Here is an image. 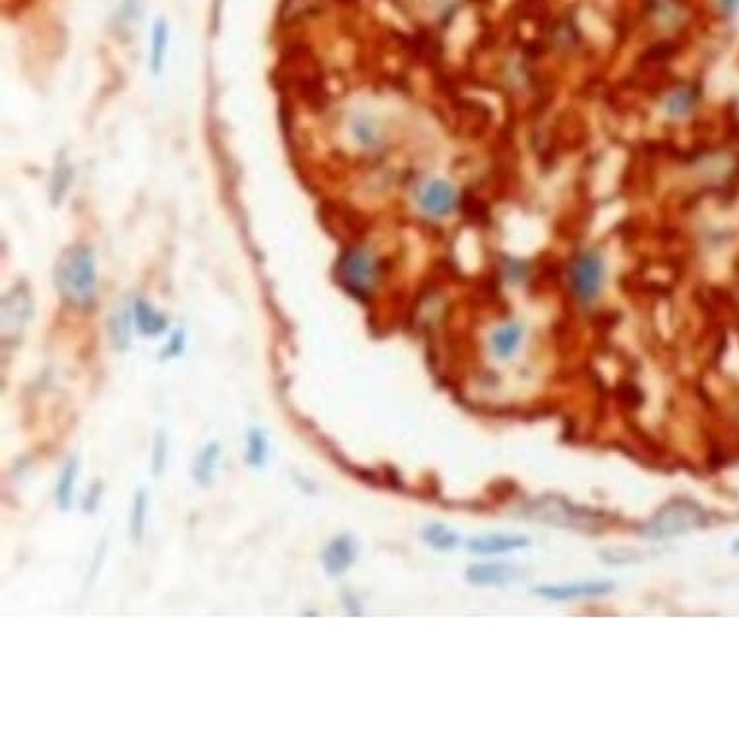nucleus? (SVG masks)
<instances>
[{"label": "nucleus", "instance_id": "nucleus-1", "mask_svg": "<svg viewBox=\"0 0 739 739\" xmlns=\"http://www.w3.org/2000/svg\"><path fill=\"white\" fill-rule=\"evenodd\" d=\"M55 283L64 302L74 308H89L97 296V267L91 248L78 244L60 254Z\"/></svg>", "mask_w": 739, "mask_h": 739}, {"label": "nucleus", "instance_id": "nucleus-2", "mask_svg": "<svg viewBox=\"0 0 739 739\" xmlns=\"http://www.w3.org/2000/svg\"><path fill=\"white\" fill-rule=\"evenodd\" d=\"M608 283V260L600 248H579L567 262V287L571 296L583 306H594Z\"/></svg>", "mask_w": 739, "mask_h": 739}, {"label": "nucleus", "instance_id": "nucleus-3", "mask_svg": "<svg viewBox=\"0 0 739 739\" xmlns=\"http://www.w3.org/2000/svg\"><path fill=\"white\" fill-rule=\"evenodd\" d=\"M384 266L380 256L364 246L349 248L341 254L335 266L337 283L355 298H370L382 281Z\"/></svg>", "mask_w": 739, "mask_h": 739}, {"label": "nucleus", "instance_id": "nucleus-4", "mask_svg": "<svg viewBox=\"0 0 739 739\" xmlns=\"http://www.w3.org/2000/svg\"><path fill=\"white\" fill-rule=\"evenodd\" d=\"M416 206L428 219H449L461 207L459 188L445 178H430L416 192Z\"/></svg>", "mask_w": 739, "mask_h": 739}, {"label": "nucleus", "instance_id": "nucleus-5", "mask_svg": "<svg viewBox=\"0 0 739 739\" xmlns=\"http://www.w3.org/2000/svg\"><path fill=\"white\" fill-rule=\"evenodd\" d=\"M33 316V300L26 285H16L2 298V337L4 343L18 341Z\"/></svg>", "mask_w": 739, "mask_h": 739}, {"label": "nucleus", "instance_id": "nucleus-6", "mask_svg": "<svg viewBox=\"0 0 739 739\" xmlns=\"http://www.w3.org/2000/svg\"><path fill=\"white\" fill-rule=\"evenodd\" d=\"M705 511L691 502H674L664 507L651 523L649 533L652 536H674L691 529H697L705 523Z\"/></svg>", "mask_w": 739, "mask_h": 739}, {"label": "nucleus", "instance_id": "nucleus-7", "mask_svg": "<svg viewBox=\"0 0 739 739\" xmlns=\"http://www.w3.org/2000/svg\"><path fill=\"white\" fill-rule=\"evenodd\" d=\"M358 548L355 538L349 534L335 536L322 552V563L329 577L345 575L356 562Z\"/></svg>", "mask_w": 739, "mask_h": 739}, {"label": "nucleus", "instance_id": "nucleus-8", "mask_svg": "<svg viewBox=\"0 0 739 739\" xmlns=\"http://www.w3.org/2000/svg\"><path fill=\"white\" fill-rule=\"evenodd\" d=\"M647 14L656 28L666 33L681 30L689 18L685 0H647Z\"/></svg>", "mask_w": 739, "mask_h": 739}, {"label": "nucleus", "instance_id": "nucleus-9", "mask_svg": "<svg viewBox=\"0 0 739 739\" xmlns=\"http://www.w3.org/2000/svg\"><path fill=\"white\" fill-rule=\"evenodd\" d=\"M699 105V91L691 84H680L670 89L662 101V113L670 120L689 119Z\"/></svg>", "mask_w": 739, "mask_h": 739}, {"label": "nucleus", "instance_id": "nucleus-10", "mask_svg": "<svg viewBox=\"0 0 739 739\" xmlns=\"http://www.w3.org/2000/svg\"><path fill=\"white\" fill-rule=\"evenodd\" d=\"M519 577L521 571L507 563H478L467 571V579L480 587H502L515 583Z\"/></svg>", "mask_w": 739, "mask_h": 739}, {"label": "nucleus", "instance_id": "nucleus-11", "mask_svg": "<svg viewBox=\"0 0 739 739\" xmlns=\"http://www.w3.org/2000/svg\"><path fill=\"white\" fill-rule=\"evenodd\" d=\"M525 339V326L521 322H507L496 327L490 337V351L498 360H511L519 353Z\"/></svg>", "mask_w": 739, "mask_h": 739}, {"label": "nucleus", "instance_id": "nucleus-12", "mask_svg": "<svg viewBox=\"0 0 739 739\" xmlns=\"http://www.w3.org/2000/svg\"><path fill=\"white\" fill-rule=\"evenodd\" d=\"M351 132H353L356 144L368 149V151L384 148V124H382V120L376 119L374 115H364V113L356 115L353 124H351Z\"/></svg>", "mask_w": 739, "mask_h": 739}, {"label": "nucleus", "instance_id": "nucleus-13", "mask_svg": "<svg viewBox=\"0 0 739 739\" xmlns=\"http://www.w3.org/2000/svg\"><path fill=\"white\" fill-rule=\"evenodd\" d=\"M219 461H221V444L219 442H207L200 453L196 455L194 463H192V476L196 480V484L200 486H209L215 480V474L219 469Z\"/></svg>", "mask_w": 739, "mask_h": 739}, {"label": "nucleus", "instance_id": "nucleus-14", "mask_svg": "<svg viewBox=\"0 0 739 739\" xmlns=\"http://www.w3.org/2000/svg\"><path fill=\"white\" fill-rule=\"evenodd\" d=\"M529 544V538L515 536V534H488L474 538L469 544L473 552L478 554H505L519 548H525Z\"/></svg>", "mask_w": 739, "mask_h": 739}, {"label": "nucleus", "instance_id": "nucleus-15", "mask_svg": "<svg viewBox=\"0 0 739 739\" xmlns=\"http://www.w3.org/2000/svg\"><path fill=\"white\" fill-rule=\"evenodd\" d=\"M612 583H575V585H563V587H540L536 589V594L548 600H569V598H579V596H598V594H606L612 591Z\"/></svg>", "mask_w": 739, "mask_h": 739}, {"label": "nucleus", "instance_id": "nucleus-16", "mask_svg": "<svg viewBox=\"0 0 739 739\" xmlns=\"http://www.w3.org/2000/svg\"><path fill=\"white\" fill-rule=\"evenodd\" d=\"M246 465L252 469H264L269 459V440L262 428H250L246 436Z\"/></svg>", "mask_w": 739, "mask_h": 739}, {"label": "nucleus", "instance_id": "nucleus-17", "mask_svg": "<svg viewBox=\"0 0 739 739\" xmlns=\"http://www.w3.org/2000/svg\"><path fill=\"white\" fill-rule=\"evenodd\" d=\"M78 459L72 457L66 461L64 469L59 476V482H57V488H55V498H57V505H59L62 511H68L70 505H72V496H74V486H76V478H78Z\"/></svg>", "mask_w": 739, "mask_h": 739}, {"label": "nucleus", "instance_id": "nucleus-18", "mask_svg": "<svg viewBox=\"0 0 739 739\" xmlns=\"http://www.w3.org/2000/svg\"><path fill=\"white\" fill-rule=\"evenodd\" d=\"M134 318H136V326L144 335H159L167 327V318L163 314H159L153 306H149L148 302H144V300L136 302Z\"/></svg>", "mask_w": 739, "mask_h": 739}, {"label": "nucleus", "instance_id": "nucleus-19", "mask_svg": "<svg viewBox=\"0 0 739 739\" xmlns=\"http://www.w3.org/2000/svg\"><path fill=\"white\" fill-rule=\"evenodd\" d=\"M149 498L148 492L144 488H140L134 494L132 500V511H130V536L136 544H140L144 540L146 534V519H148Z\"/></svg>", "mask_w": 739, "mask_h": 739}, {"label": "nucleus", "instance_id": "nucleus-20", "mask_svg": "<svg viewBox=\"0 0 739 739\" xmlns=\"http://www.w3.org/2000/svg\"><path fill=\"white\" fill-rule=\"evenodd\" d=\"M424 540L430 546L438 548V550H451L457 544L455 533H451L444 525H430V527H426Z\"/></svg>", "mask_w": 739, "mask_h": 739}, {"label": "nucleus", "instance_id": "nucleus-21", "mask_svg": "<svg viewBox=\"0 0 739 739\" xmlns=\"http://www.w3.org/2000/svg\"><path fill=\"white\" fill-rule=\"evenodd\" d=\"M167 455H169V440L165 432H159L153 442L151 451V473L153 476H161L167 467Z\"/></svg>", "mask_w": 739, "mask_h": 739}, {"label": "nucleus", "instance_id": "nucleus-22", "mask_svg": "<svg viewBox=\"0 0 739 739\" xmlns=\"http://www.w3.org/2000/svg\"><path fill=\"white\" fill-rule=\"evenodd\" d=\"M111 337H113V343L117 349H126L130 345V322H128V316L122 312L117 314L113 320H111Z\"/></svg>", "mask_w": 739, "mask_h": 739}, {"label": "nucleus", "instance_id": "nucleus-23", "mask_svg": "<svg viewBox=\"0 0 739 739\" xmlns=\"http://www.w3.org/2000/svg\"><path fill=\"white\" fill-rule=\"evenodd\" d=\"M165 53H167V26L157 24L155 33H153V49H151V62H153L155 70L161 68Z\"/></svg>", "mask_w": 739, "mask_h": 739}, {"label": "nucleus", "instance_id": "nucleus-24", "mask_svg": "<svg viewBox=\"0 0 739 739\" xmlns=\"http://www.w3.org/2000/svg\"><path fill=\"white\" fill-rule=\"evenodd\" d=\"M531 275V269L525 264V262H509L505 264V277L511 281V283H523L527 281Z\"/></svg>", "mask_w": 739, "mask_h": 739}, {"label": "nucleus", "instance_id": "nucleus-25", "mask_svg": "<svg viewBox=\"0 0 739 739\" xmlns=\"http://www.w3.org/2000/svg\"><path fill=\"white\" fill-rule=\"evenodd\" d=\"M101 496H103V484L101 482H95L91 488H89L88 498L84 502V509L86 513H93L97 509V505L101 502Z\"/></svg>", "mask_w": 739, "mask_h": 739}, {"label": "nucleus", "instance_id": "nucleus-26", "mask_svg": "<svg viewBox=\"0 0 739 739\" xmlns=\"http://www.w3.org/2000/svg\"><path fill=\"white\" fill-rule=\"evenodd\" d=\"M182 349H184V333L182 331H177L173 337H171V341H169V347L165 349V358L167 356H177L182 353Z\"/></svg>", "mask_w": 739, "mask_h": 739}, {"label": "nucleus", "instance_id": "nucleus-27", "mask_svg": "<svg viewBox=\"0 0 739 739\" xmlns=\"http://www.w3.org/2000/svg\"><path fill=\"white\" fill-rule=\"evenodd\" d=\"M716 6L722 16H732L739 10V0H716Z\"/></svg>", "mask_w": 739, "mask_h": 739}]
</instances>
